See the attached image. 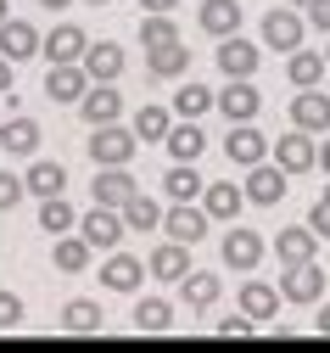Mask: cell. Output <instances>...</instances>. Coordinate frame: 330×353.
Returning a JSON list of instances; mask_svg holds the SVG:
<instances>
[{
    "instance_id": "50",
    "label": "cell",
    "mask_w": 330,
    "mask_h": 353,
    "mask_svg": "<svg viewBox=\"0 0 330 353\" xmlns=\"http://www.w3.org/2000/svg\"><path fill=\"white\" fill-rule=\"evenodd\" d=\"M291 6H302V12H308V6H313V0H291Z\"/></svg>"
},
{
    "instance_id": "27",
    "label": "cell",
    "mask_w": 330,
    "mask_h": 353,
    "mask_svg": "<svg viewBox=\"0 0 330 353\" xmlns=\"http://www.w3.org/2000/svg\"><path fill=\"white\" fill-rule=\"evenodd\" d=\"M0 146H6L12 157H34L39 152V123L34 118H6L0 123Z\"/></svg>"
},
{
    "instance_id": "16",
    "label": "cell",
    "mask_w": 330,
    "mask_h": 353,
    "mask_svg": "<svg viewBox=\"0 0 330 353\" xmlns=\"http://www.w3.org/2000/svg\"><path fill=\"white\" fill-rule=\"evenodd\" d=\"M79 112H84L90 129H96V123H118V118H123V96L112 90V84H90L84 101H79Z\"/></svg>"
},
{
    "instance_id": "11",
    "label": "cell",
    "mask_w": 330,
    "mask_h": 353,
    "mask_svg": "<svg viewBox=\"0 0 330 353\" xmlns=\"http://www.w3.org/2000/svg\"><path fill=\"white\" fill-rule=\"evenodd\" d=\"M286 180H291V174L280 168V163H258V168H247V202L274 208L280 196H286Z\"/></svg>"
},
{
    "instance_id": "8",
    "label": "cell",
    "mask_w": 330,
    "mask_h": 353,
    "mask_svg": "<svg viewBox=\"0 0 330 353\" xmlns=\"http://www.w3.org/2000/svg\"><path fill=\"white\" fill-rule=\"evenodd\" d=\"M269 152H274V146L258 135L252 123H229V135H224V157H229L235 168H258Z\"/></svg>"
},
{
    "instance_id": "23",
    "label": "cell",
    "mask_w": 330,
    "mask_h": 353,
    "mask_svg": "<svg viewBox=\"0 0 330 353\" xmlns=\"http://www.w3.org/2000/svg\"><path fill=\"white\" fill-rule=\"evenodd\" d=\"M84 73L96 79V84H118V73H123V46H112V39L90 46V51H84Z\"/></svg>"
},
{
    "instance_id": "45",
    "label": "cell",
    "mask_w": 330,
    "mask_h": 353,
    "mask_svg": "<svg viewBox=\"0 0 330 353\" xmlns=\"http://www.w3.org/2000/svg\"><path fill=\"white\" fill-rule=\"evenodd\" d=\"M12 68H17V62H12L6 51H0V90H12Z\"/></svg>"
},
{
    "instance_id": "40",
    "label": "cell",
    "mask_w": 330,
    "mask_h": 353,
    "mask_svg": "<svg viewBox=\"0 0 330 353\" xmlns=\"http://www.w3.org/2000/svg\"><path fill=\"white\" fill-rule=\"evenodd\" d=\"M252 331H258V320L247 314V308H241V314H229V320H218V325H213V336H252Z\"/></svg>"
},
{
    "instance_id": "3",
    "label": "cell",
    "mask_w": 330,
    "mask_h": 353,
    "mask_svg": "<svg viewBox=\"0 0 330 353\" xmlns=\"http://www.w3.org/2000/svg\"><path fill=\"white\" fill-rule=\"evenodd\" d=\"M302 28H308V17L297 12V6H274L269 17H263V46L269 51H302Z\"/></svg>"
},
{
    "instance_id": "25",
    "label": "cell",
    "mask_w": 330,
    "mask_h": 353,
    "mask_svg": "<svg viewBox=\"0 0 330 353\" xmlns=\"http://www.w3.org/2000/svg\"><path fill=\"white\" fill-rule=\"evenodd\" d=\"M163 146H168V157H174V163H196V157L207 152V135L196 129V118H185V123H174V129H168V141H163Z\"/></svg>"
},
{
    "instance_id": "42",
    "label": "cell",
    "mask_w": 330,
    "mask_h": 353,
    "mask_svg": "<svg viewBox=\"0 0 330 353\" xmlns=\"http://www.w3.org/2000/svg\"><path fill=\"white\" fill-rule=\"evenodd\" d=\"M0 325H23V303L12 292H0Z\"/></svg>"
},
{
    "instance_id": "37",
    "label": "cell",
    "mask_w": 330,
    "mask_h": 353,
    "mask_svg": "<svg viewBox=\"0 0 330 353\" xmlns=\"http://www.w3.org/2000/svg\"><path fill=\"white\" fill-rule=\"evenodd\" d=\"M207 107H218V96L207 90V84H196V79H191V84H179V90H174V112H179V118H202Z\"/></svg>"
},
{
    "instance_id": "34",
    "label": "cell",
    "mask_w": 330,
    "mask_h": 353,
    "mask_svg": "<svg viewBox=\"0 0 330 353\" xmlns=\"http://www.w3.org/2000/svg\"><path fill=\"white\" fill-rule=\"evenodd\" d=\"M90 252H96V247H90L84 236H56V270L62 275H84L90 270Z\"/></svg>"
},
{
    "instance_id": "12",
    "label": "cell",
    "mask_w": 330,
    "mask_h": 353,
    "mask_svg": "<svg viewBox=\"0 0 330 353\" xmlns=\"http://www.w3.org/2000/svg\"><path fill=\"white\" fill-rule=\"evenodd\" d=\"M90 196H96L101 208H129L140 196V185L129 180V168H96V185H90Z\"/></svg>"
},
{
    "instance_id": "29",
    "label": "cell",
    "mask_w": 330,
    "mask_h": 353,
    "mask_svg": "<svg viewBox=\"0 0 330 353\" xmlns=\"http://www.w3.org/2000/svg\"><path fill=\"white\" fill-rule=\"evenodd\" d=\"M23 180H28V191H34V196H62V191H68V168H62V163H51V157H39V163L23 174Z\"/></svg>"
},
{
    "instance_id": "18",
    "label": "cell",
    "mask_w": 330,
    "mask_h": 353,
    "mask_svg": "<svg viewBox=\"0 0 330 353\" xmlns=\"http://www.w3.org/2000/svg\"><path fill=\"white\" fill-rule=\"evenodd\" d=\"M146 275H152V263H140V258H129V252H112V258L101 263V281H107V292H134Z\"/></svg>"
},
{
    "instance_id": "48",
    "label": "cell",
    "mask_w": 330,
    "mask_h": 353,
    "mask_svg": "<svg viewBox=\"0 0 330 353\" xmlns=\"http://www.w3.org/2000/svg\"><path fill=\"white\" fill-rule=\"evenodd\" d=\"M319 163H324V174H330V141H324V146H319Z\"/></svg>"
},
{
    "instance_id": "32",
    "label": "cell",
    "mask_w": 330,
    "mask_h": 353,
    "mask_svg": "<svg viewBox=\"0 0 330 353\" xmlns=\"http://www.w3.org/2000/svg\"><path fill=\"white\" fill-rule=\"evenodd\" d=\"M134 325L146 331V336L168 331V325H174V303H168V297H140V303H134Z\"/></svg>"
},
{
    "instance_id": "14",
    "label": "cell",
    "mask_w": 330,
    "mask_h": 353,
    "mask_svg": "<svg viewBox=\"0 0 330 353\" xmlns=\"http://www.w3.org/2000/svg\"><path fill=\"white\" fill-rule=\"evenodd\" d=\"M218 68H224V79H252L258 73V46L241 39V34L218 39Z\"/></svg>"
},
{
    "instance_id": "28",
    "label": "cell",
    "mask_w": 330,
    "mask_h": 353,
    "mask_svg": "<svg viewBox=\"0 0 330 353\" xmlns=\"http://www.w3.org/2000/svg\"><path fill=\"white\" fill-rule=\"evenodd\" d=\"M168 129H174V112L157 107V101H146V107L134 112V135L146 141V146H163V141H168Z\"/></svg>"
},
{
    "instance_id": "35",
    "label": "cell",
    "mask_w": 330,
    "mask_h": 353,
    "mask_svg": "<svg viewBox=\"0 0 330 353\" xmlns=\"http://www.w3.org/2000/svg\"><path fill=\"white\" fill-rule=\"evenodd\" d=\"M163 191H168L174 202H191V196H202L207 185H202L196 163H174V168H168V180H163Z\"/></svg>"
},
{
    "instance_id": "4",
    "label": "cell",
    "mask_w": 330,
    "mask_h": 353,
    "mask_svg": "<svg viewBox=\"0 0 330 353\" xmlns=\"http://www.w3.org/2000/svg\"><path fill=\"white\" fill-rule=\"evenodd\" d=\"M280 292H286V303H319V297H324L319 258H308V263H280Z\"/></svg>"
},
{
    "instance_id": "19",
    "label": "cell",
    "mask_w": 330,
    "mask_h": 353,
    "mask_svg": "<svg viewBox=\"0 0 330 353\" xmlns=\"http://www.w3.org/2000/svg\"><path fill=\"white\" fill-rule=\"evenodd\" d=\"M291 123H297V129H308V135H330V96L302 90V96L291 101Z\"/></svg>"
},
{
    "instance_id": "15",
    "label": "cell",
    "mask_w": 330,
    "mask_h": 353,
    "mask_svg": "<svg viewBox=\"0 0 330 353\" xmlns=\"http://www.w3.org/2000/svg\"><path fill=\"white\" fill-rule=\"evenodd\" d=\"M0 51H6L12 62H28V57H39V51H45V39L34 34V23L6 17V23H0Z\"/></svg>"
},
{
    "instance_id": "7",
    "label": "cell",
    "mask_w": 330,
    "mask_h": 353,
    "mask_svg": "<svg viewBox=\"0 0 330 353\" xmlns=\"http://www.w3.org/2000/svg\"><path fill=\"white\" fill-rule=\"evenodd\" d=\"M90 84H96V79L84 73V62H51V73H45V96H51V101H73V107H79Z\"/></svg>"
},
{
    "instance_id": "49",
    "label": "cell",
    "mask_w": 330,
    "mask_h": 353,
    "mask_svg": "<svg viewBox=\"0 0 330 353\" xmlns=\"http://www.w3.org/2000/svg\"><path fill=\"white\" fill-rule=\"evenodd\" d=\"M39 6H45V12H62V6H68V0H39Z\"/></svg>"
},
{
    "instance_id": "36",
    "label": "cell",
    "mask_w": 330,
    "mask_h": 353,
    "mask_svg": "<svg viewBox=\"0 0 330 353\" xmlns=\"http://www.w3.org/2000/svg\"><path fill=\"white\" fill-rule=\"evenodd\" d=\"M146 68H152L157 79H179L185 68H191V51H185L179 39H174V46H157V51H146Z\"/></svg>"
},
{
    "instance_id": "20",
    "label": "cell",
    "mask_w": 330,
    "mask_h": 353,
    "mask_svg": "<svg viewBox=\"0 0 330 353\" xmlns=\"http://www.w3.org/2000/svg\"><path fill=\"white\" fill-rule=\"evenodd\" d=\"M274 252H280V263H308V258L319 252V230H313V225L280 230V236H274Z\"/></svg>"
},
{
    "instance_id": "51",
    "label": "cell",
    "mask_w": 330,
    "mask_h": 353,
    "mask_svg": "<svg viewBox=\"0 0 330 353\" xmlns=\"http://www.w3.org/2000/svg\"><path fill=\"white\" fill-rule=\"evenodd\" d=\"M0 23H6V0H0Z\"/></svg>"
},
{
    "instance_id": "21",
    "label": "cell",
    "mask_w": 330,
    "mask_h": 353,
    "mask_svg": "<svg viewBox=\"0 0 330 353\" xmlns=\"http://www.w3.org/2000/svg\"><path fill=\"white\" fill-rule=\"evenodd\" d=\"M146 263H152V281H185V275H191V252H185V241H174V236Z\"/></svg>"
},
{
    "instance_id": "31",
    "label": "cell",
    "mask_w": 330,
    "mask_h": 353,
    "mask_svg": "<svg viewBox=\"0 0 330 353\" xmlns=\"http://www.w3.org/2000/svg\"><path fill=\"white\" fill-rule=\"evenodd\" d=\"M107 320H101V303H90V297H73L68 308H62V331H73V336H90V331H101Z\"/></svg>"
},
{
    "instance_id": "46",
    "label": "cell",
    "mask_w": 330,
    "mask_h": 353,
    "mask_svg": "<svg viewBox=\"0 0 330 353\" xmlns=\"http://www.w3.org/2000/svg\"><path fill=\"white\" fill-rule=\"evenodd\" d=\"M179 0H140V12H174Z\"/></svg>"
},
{
    "instance_id": "26",
    "label": "cell",
    "mask_w": 330,
    "mask_h": 353,
    "mask_svg": "<svg viewBox=\"0 0 330 353\" xmlns=\"http://www.w3.org/2000/svg\"><path fill=\"white\" fill-rule=\"evenodd\" d=\"M241 202H247V185L235 191V180H218V185H207V191H202V208H207L213 219H224V225H235Z\"/></svg>"
},
{
    "instance_id": "6",
    "label": "cell",
    "mask_w": 330,
    "mask_h": 353,
    "mask_svg": "<svg viewBox=\"0 0 330 353\" xmlns=\"http://www.w3.org/2000/svg\"><path fill=\"white\" fill-rule=\"evenodd\" d=\"M274 163L286 168V174H308V168H319V146H313V135L291 123V135L274 141Z\"/></svg>"
},
{
    "instance_id": "52",
    "label": "cell",
    "mask_w": 330,
    "mask_h": 353,
    "mask_svg": "<svg viewBox=\"0 0 330 353\" xmlns=\"http://www.w3.org/2000/svg\"><path fill=\"white\" fill-rule=\"evenodd\" d=\"M324 57H330V34H324Z\"/></svg>"
},
{
    "instance_id": "38",
    "label": "cell",
    "mask_w": 330,
    "mask_h": 353,
    "mask_svg": "<svg viewBox=\"0 0 330 353\" xmlns=\"http://www.w3.org/2000/svg\"><path fill=\"white\" fill-rule=\"evenodd\" d=\"M174 39H179V28H174V17H168V12H146V17H140V46H146V51L174 46Z\"/></svg>"
},
{
    "instance_id": "5",
    "label": "cell",
    "mask_w": 330,
    "mask_h": 353,
    "mask_svg": "<svg viewBox=\"0 0 330 353\" xmlns=\"http://www.w3.org/2000/svg\"><path fill=\"white\" fill-rule=\"evenodd\" d=\"M123 230H129V225H123V208H101V202H96V208L79 219V236H84L90 247H101V252H112V247L123 241Z\"/></svg>"
},
{
    "instance_id": "13",
    "label": "cell",
    "mask_w": 330,
    "mask_h": 353,
    "mask_svg": "<svg viewBox=\"0 0 330 353\" xmlns=\"http://www.w3.org/2000/svg\"><path fill=\"white\" fill-rule=\"evenodd\" d=\"M218 292H224V281L213 270H191V275L179 281V303L191 308V314H207V308L218 303Z\"/></svg>"
},
{
    "instance_id": "9",
    "label": "cell",
    "mask_w": 330,
    "mask_h": 353,
    "mask_svg": "<svg viewBox=\"0 0 330 353\" xmlns=\"http://www.w3.org/2000/svg\"><path fill=\"white\" fill-rule=\"evenodd\" d=\"M207 208H191V202H174L168 213H163V230L174 236V241H185V247H196L202 236H207Z\"/></svg>"
},
{
    "instance_id": "39",
    "label": "cell",
    "mask_w": 330,
    "mask_h": 353,
    "mask_svg": "<svg viewBox=\"0 0 330 353\" xmlns=\"http://www.w3.org/2000/svg\"><path fill=\"white\" fill-rule=\"evenodd\" d=\"M123 225L140 230V236H146V230H163V208H157L152 196H134V202L123 208Z\"/></svg>"
},
{
    "instance_id": "1",
    "label": "cell",
    "mask_w": 330,
    "mask_h": 353,
    "mask_svg": "<svg viewBox=\"0 0 330 353\" xmlns=\"http://www.w3.org/2000/svg\"><path fill=\"white\" fill-rule=\"evenodd\" d=\"M140 135H134V129H123V123H96V135H90V157H96V168H129V157L140 152L134 146Z\"/></svg>"
},
{
    "instance_id": "2",
    "label": "cell",
    "mask_w": 330,
    "mask_h": 353,
    "mask_svg": "<svg viewBox=\"0 0 330 353\" xmlns=\"http://www.w3.org/2000/svg\"><path fill=\"white\" fill-rule=\"evenodd\" d=\"M218 252H224V263H229V270H241V275H252L258 263H263V252H269V241H263V230H247V225H229V236L218 241Z\"/></svg>"
},
{
    "instance_id": "10",
    "label": "cell",
    "mask_w": 330,
    "mask_h": 353,
    "mask_svg": "<svg viewBox=\"0 0 330 353\" xmlns=\"http://www.w3.org/2000/svg\"><path fill=\"white\" fill-rule=\"evenodd\" d=\"M258 107H263V96L252 90V79H229L224 90H218V112H224L229 123H252Z\"/></svg>"
},
{
    "instance_id": "47",
    "label": "cell",
    "mask_w": 330,
    "mask_h": 353,
    "mask_svg": "<svg viewBox=\"0 0 330 353\" xmlns=\"http://www.w3.org/2000/svg\"><path fill=\"white\" fill-rule=\"evenodd\" d=\"M313 325H319V336H330V303L319 308V320H313Z\"/></svg>"
},
{
    "instance_id": "53",
    "label": "cell",
    "mask_w": 330,
    "mask_h": 353,
    "mask_svg": "<svg viewBox=\"0 0 330 353\" xmlns=\"http://www.w3.org/2000/svg\"><path fill=\"white\" fill-rule=\"evenodd\" d=\"M90 6H107V0H90Z\"/></svg>"
},
{
    "instance_id": "30",
    "label": "cell",
    "mask_w": 330,
    "mask_h": 353,
    "mask_svg": "<svg viewBox=\"0 0 330 353\" xmlns=\"http://www.w3.org/2000/svg\"><path fill=\"white\" fill-rule=\"evenodd\" d=\"M73 225H79V213L68 196H39V230L45 236H68Z\"/></svg>"
},
{
    "instance_id": "43",
    "label": "cell",
    "mask_w": 330,
    "mask_h": 353,
    "mask_svg": "<svg viewBox=\"0 0 330 353\" xmlns=\"http://www.w3.org/2000/svg\"><path fill=\"white\" fill-rule=\"evenodd\" d=\"M308 225H313L319 236H330V202H324V196L313 202V213H308Z\"/></svg>"
},
{
    "instance_id": "33",
    "label": "cell",
    "mask_w": 330,
    "mask_h": 353,
    "mask_svg": "<svg viewBox=\"0 0 330 353\" xmlns=\"http://www.w3.org/2000/svg\"><path fill=\"white\" fill-rule=\"evenodd\" d=\"M324 68H330V57H313V51H291V62H286V79L297 84V90H313V84L324 79Z\"/></svg>"
},
{
    "instance_id": "24",
    "label": "cell",
    "mask_w": 330,
    "mask_h": 353,
    "mask_svg": "<svg viewBox=\"0 0 330 353\" xmlns=\"http://www.w3.org/2000/svg\"><path fill=\"white\" fill-rule=\"evenodd\" d=\"M280 297H286V292H280V286H269V281H241V308H247L258 325L280 314Z\"/></svg>"
},
{
    "instance_id": "17",
    "label": "cell",
    "mask_w": 330,
    "mask_h": 353,
    "mask_svg": "<svg viewBox=\"0 0 330 353\" xmlns=\"http://www.w3.org/2000/svg\"><path fill=\"white\" fill-rule=\"evenodd\" d=\"M84 51H90V39H84L79 23H56L51 34H45V57L51 62H84Z\"/></svg>"
},
{
    "instance_id": "54",
    "label": "cell",
    "mask_w": 330,
    "mask_h": 353,
    "mask_svg": "<svg viewBox=\"0 0 330 353\" xmlns=\"http://www.w3.org/2000/svg\"><path fill=\"white\" fill-rule=\"evenodd\" d=\"M324 202H330V185H324Z\"/></svg>"
},
{
    "instance_id": "44",
    "label": "cell",
    "mask_w": 330,
    "mask_h": 353,
    "mask_svg": "<svg viewBox=\"0 0 330 353\" xmlns=\"http://www.w3.org/2000/svg\"><path fill=\"white\" fill-rule=\"evenodd\" d=\"M308 23H313L319 34H330V0H313V6H308Z\"/></svg>"
},
{
    "instance_id": "22",
    "label": "cell",
    "mask_w": 330,
    "mask_h": 353,
    "mask_svg": "<svg viewBox=\"0 0 330 353\" xmlns=\"http://www.w3.org/2000/svg\"><path fill=\"white\" fill-rule=\"evenodd\" d=\"M196 23H202L213 39H229V34H241V6H235V0H202Z\"/></svg>"
},
{
    "instance_id": "41",
    "label": "cell",
    "mask_w": 330,
    "mask_h": 353,
    "mask_svg": "<svg viewBox=\"0 0 330 353\" xmlns=\"http://www.w3.org/2000/svg\"><path fill=\"white\" fill-rule=\"evenodd\" d=\"M23 191H28V180H17V174H6V168H0V213H6V208H17V202H23Z\"/></svg>"
}]
</instances>
